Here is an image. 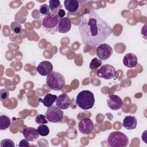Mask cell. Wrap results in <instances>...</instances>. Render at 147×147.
<instances>
[{
  "label": "cell",
  "instance_id": "obj_1",
  "mask_svg": "<svg viewBox=\"0 0 147 147\" xmlns=\"http://www.w3.org/2000/svg\"><path fill=\"white\" fill-rule=\"evenodd\" d=\"M79 30L83 42L90 46L99 45L113 33L110 25L94 9L86 10L80 15Z\"/></svg>",
  "mask_w": 147,
  "mask_h": 147
},
{
  "label": "cell",
  "instance_id": "obj_2",
  "mask_svg": "<svg viewBox=\"0 0 147 147\" xmlns=\"http://www.w3.org/2000/svg\"><path fill=\"white\" fill-rule=\"evenodd\" d=\"M76 103L82 110H86L92 108L95 103L93 92L86 90L80 91L76 96Z\"/></svg>",
  "mask_w": 147,
  "mask_h": 147
},
{
  "label": "cell",
  "instance_id": "obj_3",
  "mask_svg": "<svg viewBox=\"0 0 147 147\" xmlns=\"http://www.w3.org/2000/svg\"><path fill=\"white\" fill-rule=\"evenodd\" d=\"M59 19L57 14L50 13L41 18V26L47 33L54 34L58 31Z\"/></svg>",
  "mask_w": 147,
  "mask_h": 147
},
{
  "label": "cell",
  "instance_id": "obj_4",
  "mask_svg": "<svg viewBox=\"0 0 147 147\" xmlns=\"http://www.w3.org/2000/svg\"><path fill=\"white\" fill-rule=\"evenodd\" d=\"M47 85L52 90L60 91L65 85L64 76L60 72L52 71L47 76Z\"/></svg>",
  "mask_w": 147,
  "mask_h": 147
},
{
  "label": "cell",
  "instance_id": "obj_5",
  "mask_svg": "<svg viewBox=\"0 0 147 147\" xmlns=\"http://www.w3.org/2000/svg\"><path fill=\"white\" fill-rule=\"evenodd\" d=\"M129 142L127 136L119 131L111 132L107 138L108 144L111 147H125L127 146Z\"/></svg>",
  "mask_w": 147,
  "mask_h": 147
},
{
  "label": "cell",
  "instance_id": "obj_6",
  "mask_svg": "<svg viewBox=\"0 0 147 147\" xmlns=\"http://www.w3.org/2000/svg\"><path fill=\"white\" fill-rule=\"evenodd\" d=\"M45 115L48 121L52 123H58L61 121L64 112L55 105H52L48 107Z\"/></svg>",
  "mask_w": 147,
  "mask_h": 147
},
{
  "label": "cell",
  "instance_id": "obj_7",
  "mask_svg": "<svg viewBox=\"0 0 147 147\" xmlns=\"http://www.w3.org/2000/svg\"><path fill=\"white\" fill-rule=\"evenodd\" d=\"M96 75L100 78L110 80L116 76L117 71L114 67L107 64L102 65L100 68L98 69Z\"/></svg>",
  "mask_w": 147,
  "mask_h": 147
},
{
  "label": "cell",
  "instance_id": "obj_8",
  "mask_svg": "<svg viewBox=\"0 0 147 147\" xmlns=\"http://www.w3.org/2000/svg\"><path fill=\"white\" fill-rule=\"evenodd\" d=\"M113 52V48L109 44L103 43L99 44L96 48V55L101 60L106 61L111 57Z\"/></svg>",
  "mask_w": 147,
  "mask_h": 147
},
{
  "label": "cell",
  "instance_id": "obj_9",
  "mask_svg": "<svg viewBox=\"0 0 147 147\" xmlns=\"http://www.w3.org/2000/svg\"><path fill=\"white\" fill-rule=\"evenodd\" d=\"M94 128V124L91 119L88 118L82 119L78 123V129L79 131L85 135L91 133Z\"/></svg>",
  "mask_w": 147,
  "mask_h": 147
},
{
  "label": "cell",
  "instance_id": "obj_10",
  "mask_svg": "<svg viewBox=\"0 0 147 147\" xmlns=\"http://www.w3.org/2000/svg\"><path fill=\"white\" fill-rule=\"evenodd\" d=\"M108 107L113 110H118L120 109L123 105L122 99L117 95H109L107 99Z\"/></svg>",
  "mask_w": 147,
  "mask_h": 147
},
{
  "label": "cell",
  "instance_id": "obj_11",
  "mask_svg": "<svg viewBox=\"0 0 147 147\" xmlns=\"http://www.w3.org/2000/svg\"><path fill=\"white\" fill-rule=\"evenodd\" d=\"M56 106L61 110H66L71 106V99L67 94L59 95L56 100Z\"/></svg>",
  "mask_w": 147,
  "mask_h": 147
},
{
  "label": "cell",
  "instance_id": "obj_12",
  "mask_svg": "<svg viewBox=\"0 0 147 147\" xmlns=\"http://www.w3.org/2000/svg\"><path fill=\"white\" fill-rule=\"evenodd\" d=\"M53 71V65L49 61H42L39 63L37 67L38 73L42 76H47Z\"/></svg>",
  "mask_w": 147,
  "mask_h": 147
},
{
  "label": "cell",
  "instance_id": "obj_13",
  "mask_svg": "<svg viewBox=\"0 0 147 147\" xmlns=\"http://www.w3.org/2000/svg\"><path fill=\"white\" fill-rule=\"evenodd\" d=\"M24 137L29 141H34L39 137V133L37 129L32 127H27L23 130Z\"/></svg>",
  "mask_w": 147,
  "mask_h": 147
},
{
  "label": "cell",
  "instance_id": "obj_14",
  "mask_svg": "<svg viewBox=\"0 0 147 147\" xmlns=\"http://www.w3.org/2000/svg\"><path fill=\"white\" fill-rule=\"evenodd\" d=\"M138 63V60L137 56L132 53H129L125 55L123 58V64L127 68H132L136 67Z\"/></svg>",
  "mask_w": 147,
  "mask_h": 147
},
{
  "label": "cell",
  "instance_id": "obj_15",
  "mask_svg": "<svg viewBox=\"0 0 147 147\" xmlns=\"http://www.w3.org/2000/svg\"><path fill=\"white\" fill-rule=\"evenodd\" d=\"M71 29V21L68 17L59 19L58 32L60 33H66Z\"/></svg>",
  "mask_w": 147,
  "mask_h": 147
},
{
  "label": "cell",
  "instance_id": "obj_16",
  "mask_svg": "<svg viewBox=\"0 0 147 147\" xmlns=\"http://www.w3.org/2000/svg\"><path fill=\"white\" fill-rule=\"evenodd\" d=\"M137 124V119L134 116H126L123 119L122 126L127 130H130L136 129Z\"/></svg>",
  "mask_w": 147,
  "mask_h": 147
},
{
  "label": "cell",
  "instance_id": "obj_17",
  "mask_svg": "<svg viewBox=\"0 0 147 147\" xmlns=\"http://www.w3.org/2000/svg\"><path fill=\"white\" fill-rule=\"evenodd\" d=\"M65 9L69 13L76 11L79 7V2L77 0H65L64 1Z\"/></svg>",
  "mask_w": 147,
  "mask_h": 147
},
{
  "label": "cell",
  "instance_id": "obj_18",
  "mask_svg": "<svg viewBox=\"0 0 147 147\" xmlns=\"http://www.w3.org/2000/svg\"><path fill=\"white\" fill-rule=\"evenodd\" d=\"M57 96L56 95H53L52 94H47L44 95V97L43 99L39 98L38 101L40 102H41L44 106L47 107H49L53 105L54 102L56 100Z\"/></svg>",
  "mask_w": 147,
  "mask_h": 147
},
{
  "label": "cell",
  "instance_id": "obj_19",
  "mask_svg": "<svg viewBox=\"0 0 147 147\" xmlns=\"http://www.w3.org/2000/svg\"><path fill=\"white\" fill-rule=\"evenodd\" d=\"M11 121L9 117L5 115H1L0 116V129L5 130L9 128L10 126Z\"/></svg>",
  "mask_w": 147,
  "mask_h": 147
},
{
  "label": "cell",
  "instance_id": "obj_20",
  "mask_svg": "<svg viewBox=\"0 0 147 147\" xmlns=\"http://www.w3.org/2000/svg\"><path fill=\"white\" fill-rule=\"evenodd\" d=\"M10 28L11 30L16 34L19 35L22 32V26L21 24L16 21H14L11 23Z\"/></svg>",
  "mask_w": 147,
  "mask_h": 147
},
{
  "label": "cell",
  "instance_id": "obj_21",
  "mask_svg": "<svg viewBox=\"0 0 147 147\" xmlns=\"http://www.w3.org/2000/svg\"><path fill=\"white\" fill-rule=\"evenodd\" d=\"M37 131H38L39 134L43 137L48 136L49 133V129L45 124L40 125L37 127Z\"/></svg>",
  "mask_w": 147,
  "mask_h": 147
},
{
  "label": "cell",
  "instance_id": "obj_22",
  "mask_svg": "<svg viewBox=\"0 0 147 147\" xmlns=\"http://www.w3.org/2000/svg\"><path fill=\"white\" fill-rule=\"evenodd\" d=\"M102 61L100 59L97 57H94L90 61L89 67L91 69H94L100 67L102 65Z\"/></svg>",
  "mask_w": 147,
  "mask_h": 147
},
{
  "label": "cell",
  "instance_id": "obj_23",
  "mask_svg": "<svg viewBox=\"0 0 147 147\" xmlns=\"http://www.w3.org/2000/svg\"><path fill=\"white\" fill-rule=\"evenodd\" d=\"M39 13L40 14L44 16L49 14L51 13H50V9H49V6H48L45 3L41 5L39 8Z\"/></svg>",
  "mask_w": 147,
  "mask_h": 147
},
{
  "label": "cell",
  "instance_id": "obj_24",
  "mask_svg": "<svg viewBox=\"0 0 147 147\" xmlns=\"http://www.w3.org/2000/svg\"><path fill=\"white\" fill-rule=\"evenodd\" d=\"M35 122L39 125L46 124L48 123V121L45 115L43 114H38L35 118Z\"/></svg>",
  "mask_w": 147,
  "mask_h": 147
},
{
  "label": "cell",
  "instance_id": "obj_25",
  "mask_svg": "<svg viewBox=\"0 0 147 147\" xmlns=\"http://www.w3.org/2000/svg\"><path fill=\"white\" fill-rule=\"evenodd\" d=\"M75 132H77V130L73 127L68 128L66 131V136L68 139H75L77 136V133H74Z\"/></svg>",
  "mask_w": 147,
  "mask_h": 147
},
{
  "label": "cell",
  "instance_id": "obj_26",
  "mask_svg": "<svg viewBox=\"0 0 147 147\" xmlns=\"http://www.w3.org/2000/svg\"><path fill=\"white\" fill-rule=\"evenodd\" d=\"M1 147H14L15 145L13 140L11 139H4L1 142Z\"/></svg>",
  "mask_w": 147,
  "mask_h": 147
},
{
  "label": "cell",
  "instance_id": "obj_27",
  "mask_svg": "<svg viewBox=\"0 0 147 147\" xmlns=\"http://www.w3.org/2000/svg\"><path fill=\"white\" fill-rule=\"evenodd\" d=\"M60 5V2L59 0H50L49 1V7L50 10L53 11L57 9Z\"/></svg>",
  "mask_w": 147,
  "mask_h": 147
},
{
  "label": "cell",
  "instance_id": "obj_28",
  "mask_svg": "<svg viewBox=\"0 0 147 147\" xmlns=\"http://www.w3.org/2000/svg\"><path fill=\"white\" fill-rule=\"evenodd\" d=\"M9 95V91L6 89H1L0 91V99L1 101H5Z\"/></svg>",
  "mask_w": 147,
  "mask_h": 147
},
{
  "label": "cell",
  "instance_id": "obj_29",
  "mask_svg": "<svg viewBox=\"0 0 147 147\" xmlns=\"http://www.w3.org/2000/svg\"><path fill=\"white\" fill-rule=\"evenodd\" d=\"M18 146H20V147H29L30 144H29V141L28 140H26V138L21 140L20 141Z\"/></svg>",
  "mask_w": 147,
  "mask_h": 147
},
{
  "label": "cell",
  "instance_id": "obj_30",
  "mask_svg": "<svg viewBox=\"0 0 147 147\" xmlns=\"http://www.w3.org/2000/svg\"><path fill=\"white\" fill-rule=\"evenodd\" d=\"M65 15V11L63 9H59L57 13V16L59 18H63Z\"/></svg>",
  "mask_w": 147,
  "mask_h": 147
}]
</instances>
